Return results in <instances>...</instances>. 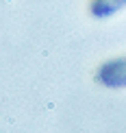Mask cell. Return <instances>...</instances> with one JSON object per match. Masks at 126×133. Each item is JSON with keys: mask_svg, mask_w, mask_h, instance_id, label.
Segmentation results:
<instances>
[{"mask_svg": "<svg viewBox=\"0 0 126 133\" xmlns=\"http://www.w3.org/2000/svg\"><path fill=\"white\" fill-rule=\"evenodd\" d=\"M96 81L107 87H126V57H117L98 68Z\"/></svg>", "mask_w": 126, "mask_h": 133, "instance_id": "cell-1", "label": "cell"}, {"mask_svg": "<svg viewBox=\"0 0 126 133\" xmlns=\"http://www.w3.org/2000/svg\"><path fill=\"white\" fill-rule=\"evenodd\" d=\"M122 7H126V0H94L91 13L98 18H107V15H113L115 11H120Z\"/></svg>", "mask_w": 126, "mask_h": 133, "instance_id": "cell-2", "label": "cell"}]
</instances>
